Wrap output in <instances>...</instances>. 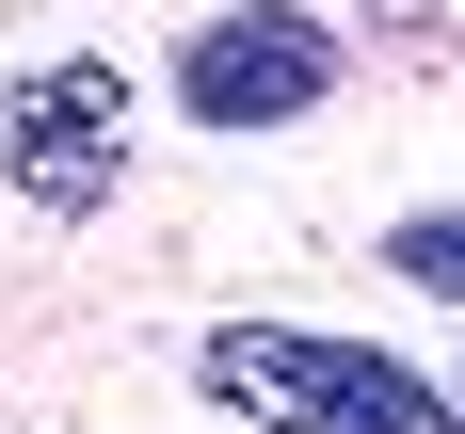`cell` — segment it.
I'll use <instances>...</instances> for the list:
<instances>
[{
  "label": "cell",
  "mask_w": 465,
  "mask_h": 434,
  "mask_svg": "<svg viewBox=\"0 0 465 434\" xmlns=\"http://www.w3.org/2000/svg\"><path fill=\"white\" fill-rule=\"evenodd\" d=\"M209 402L257 419V434H465L450 386H418L401 354L322 338V322H225L209 338Z\"/></svg>",
  "instance_id": "6da1fadb"
},
{
  "label": "cell",
  "mask_w": 465,
  "mask_h": 434,
  "mask_svg": "<svg viewBox=\"0 0 465 434\" xmlns=\"http://www.w3.org/2000/svg\"><path fill=\"white\" fill-rule=\"evenodd\" d=\"M337 96V33L305 0H241V16H193L177 33V113L193 129H289Z\"/></svg>",
  "instance_id": "7a4b0ae2"
},
{
  "label": "cell",
  "mask_w": 465,
  "mask_h": 434,
  "mask_svg": "<svg viewBox=\"0 0 465 434\" xmlns=\"http://www.w3.org/2000/svg\"><path fill=\"white\" fill-rule=\"evenodd\" d=\"M0 177L33 193V209H96V193L129 177V81H113L96 48L33 65V81H16V113H0Z\"/></svg>",
  "instance_id": "3957f363"
},
{
  "label": "cell",
  "mask_w": 465,
  "mask_h": 434,
  "mask_svg": "<svg viewBox=\"0 0 465 434\" xmlns=\"http://www.w3.org/2000/svg\"><path fill=\"white\" fill-rule=\"evenodd\" d=\"M385 257H401L418 289H450V306H465V209H418V226H385Z\"/></svg>",
  "instance_id": "277c9868"
}]
</instances>
